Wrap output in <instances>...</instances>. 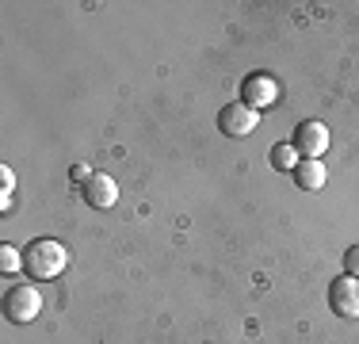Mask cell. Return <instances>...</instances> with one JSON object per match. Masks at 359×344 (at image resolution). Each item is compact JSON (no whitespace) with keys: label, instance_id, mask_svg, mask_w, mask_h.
I'll return each mask as SVG.
<instances>
[{"label":"cell","instance_id":"obj_1","mask_svg":"<svg viewBox=\"0 0 359 344\" xmlns=\"http://www.w3.org/2000/svg\"><path fill=\"white\" fill-rule=\"evenodd\" d=\"M65 264H69V249H65L62 241H54V237H35L27 249H23V272H27L31 279H39V283L62 275Z\"/></svg>","mask_w":359,"mask_h":344},{"label":"cell","instance_id":"obj_2","mask_svg":"<svg viewBox=\"0 0 359 344\" xmlns=\"http://www.w3.org/2000/svg\"><path fill=\"white\" fill-rule=\"evenodd\" d=\"M4 314H8V322H15V325L35 322V317L42 314V295H39L35 283H15V287H8Z\"/></svg>","mask_w":359,"mask_h":344},{"label":"cell","instance_id":"obj_3","mask_svg":"<svg viewBox=\"0 0 359 344\" xmlns=\"http://www.w3.org/2000/svg\"><path fill=\"white\" fill-rule=\"evenodd\" d=\"M256 126H260V111H252L249 103L233 100L218 111V131L226 138H249Z\"/></svg>","mask_w":359,"mask_h":344},{"label":"cell","instance_id":"obj_4","mask_svg":"<svg viewBox=\"0 0 359 344\" xmlns=\"http://www.w3.org/2000/svg\"><path fill=\"white\" fill-rule=\"evenodd\" d=\"M298 150V157L306 161H321L325 153H329V126L318 123V119H306V123H298L294 131V142H290Z\"/></svg>","mask_w":359,"mask_h":344},{"label":"cell","instance_id":"obj_5","mask_svg":"<svg viewBox=\"0 0 359 344\" xmlns=\"http://www.w3.org/2000/svg\"><path fill=\"white\" fill-rule=\"evenodd\" d=\"M279 100V81L268 73H249L241 81V103H249L252 111H264Z\"/></svg>","mask_w":359,"mask_h":344},{"label":"cell","instance_id":"obj_6","mask_svg":"<svg viewBox=\"0 0 359 344\" xmlns=\"http://www.w3.org/2000/svg\"><path fill=\"white\" fill-rule=\"evenodd\" d=\"M329 306L340 317H359V279L355 275H340L329 283Z\"/></svg>","mask_w":359,"mask_h":344},{"label":"cell","instance_id":"obj_7","mask_svg":"<svg viewBox=\"0 0 359 344\" xmlns=\"http://www.w3.org/2000/svg\"><path fill=\"white\" fill-rule=\"evenodd\" d=\"M115 199H118L115 176H107V172H92V180L84 184V203H92L96 211H107V206H115Z\"/></svg>","mask_w":359,"mask_h":344},{"label":"cell","instance_id":"obj_8","mask_svg":"<svg viewBox=\"0 0 359 344\" xmlns=\"http://www.w3.org/2000/svg\"><path fill=\"white\" fill-rule=\"evenodd\" d=\"M294 180H298V187H302V192H321L325 180H329V172H325V161H298Z\"/></svg>","mask_w":359,"mask_h":344},{"label":"cell","instance_id":"obj_9","mask_svg":"<svg viewBox=\"0 0 359 344\" xmlns=\"http://www.w3.org/2000/svg\"><path fill=\"white\" fill-rule=\"evenodd\" d=\"M271 165H276L279 172H294V168H298V150H294L290 142L271 145Z\"/></svg>","mask_w":359,"mask_h":344},{"label":"cell","instance_id":"obj_10","mask_svg":"<svg viewBox=\"0 0 359 344\" xmlns=\"http://www.w3.org/2000/svg\"><path fill=\"white\" fill-rule=\"evenodd\" d=\"M20 268H23V253H20V249H15V245H0V272L12 275Z\"/></svg>","mask_w":359,"mask_h":344},{"label":"cell","instance_id":"obj_11","mask_svg":"<svg viewBox=\"0 0 359 344\" xmlns=\"http://www.w3.org/2000/svg\"><path fill=\"white\" fill-rule=\"evenodd\" d=\"M344 275H355V279H359V245H352L344 253Z\"/></svg>","mask_w":359,"mask_h":344},{"label":"cell","instance_id":"obj_12","mask_svg":"<svg viewBox=\"0 0 359 344\" xmlns=\"http://www.w3.org/2000/svg\"><path fill=\"white\" fill-rule=\"evenodd\" d=\"M15 192V176L8 165H0V195H12Z\"/></svg>","mask_w":359,"mask_h":344},{"label":"cell","instance_id":"obj_13","mask_svg":"<svg viewBox=\"0 0 359 344\" xmlns=\"http://www.w3.org/2000/svg\"><path fill=\"white\" fill-rule=\"evenodd\" d=\"M69 176L76 180V184H81V180L88 184V180H92V168H88V165H73V168H69Z\"/></svg>","mask_w":359,"mask_h":344}]
</instances>
